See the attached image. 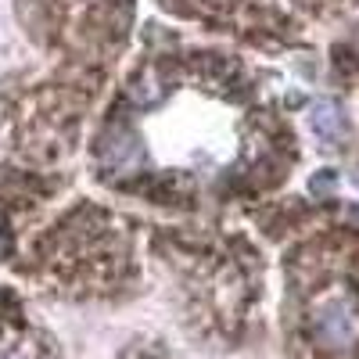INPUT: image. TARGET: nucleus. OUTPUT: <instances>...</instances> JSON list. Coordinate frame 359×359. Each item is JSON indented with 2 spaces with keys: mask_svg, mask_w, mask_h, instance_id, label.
<instances>
[{
  "mask_svg": "<svg viewBox=\"0 0 359 359\" xmlns=\"http://www.w3.org/2000/svg\"><path fill=\"white\" fill-rule=\"evenodd\" d=\"M352 334H355V320H352V313H348L341 302L323 306V313H320V338H323L327 345H345Z\"/></svg>",
  "mask_w": 359,
  "mask_h": 359,
  "instance_id": "nucleus-1",
  "label": "nucleus"
},
{
  "mask_svg": "<svg viewBox=\"0 0 359 359\" xmlns=\"http://www.w3.org/2000/svg\"><path fill=\"white\" fill-rule=\"evenodd\" d=\"M309 126H313V133L323 137V140H341V133H345V115H341V108H338L334 101H316V104H313V115H309Z\"/></svg>",
  "mask_w": 359,
  "mask_h": 359,
  "instance_id": "nucleus-2",
  "label": "nucleus"
}]
</instances>
